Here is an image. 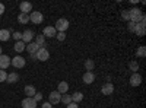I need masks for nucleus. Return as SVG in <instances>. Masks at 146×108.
Listing matches in <instances>:
<instances>
[{"label": "nucleus", "mask_w": 146, "mask_h": 108, "mask_svg": "<svg viewBox=\"0 0 146 108\" xmlns=\"http://www.w3.org/2000/svg\"><path fill=\"white\" fill-rule=\"evenodd\" d=\"M114 92V85L111 82H107V83H104L102 85V88H101V93L102 95H111Z\"/></svg>", "instance_id": "obj_9"}, {"label": "nucleus", "mask_w": 146, "mask_h": 108, "mask_svg": "<svg viewBox=\"0 0 146 108\" xmlns=\"http://www.w3.org/2000/svg\"><path fill=\"white\" fill-rule=\"evenodd\" d=\"M34 99H35L36 102H38V101H41V99H42V95H41L40 92H36V93L34 95Z\"/></svg>", "instance_id": "obj_34"}, {"label": "nucleus", "mask_w": 146, "mask_h": 108, "mask_svg": "<svg viewBox=\"0 0 146 108\" xmlns=\"http://www.w3.org/2000/svg\"><path fill=\"white\" fill-rule=\"evenodd\" d=\"M22 108H36V101L34 98H25L22 101Z\"/></svg>", "instance_id": "obj_11"}, {"label": "nucleus", "mask_w": 146, "mask_h": 108, "mask_svg": "<svg viewBox=\"0 0 146 108\" xmlns=\"http://www.w3.org/2000/svg\"><path fill=\"white\" fill-rule=\"evenodd\" d=\"M56 31L57 32H64L67 28H69V21L67 19H64V18H60V19H57V22H56Z\"/></svg>", "instance_id": "obj_3"}, {"label": "nucleus", "mask_w": 146, "mask_h": 108, "mask_svg": "<svg viewBox=\"0 0 146 108\" xmlns=\"http://www.w3.org/2000/svg\"><path fill=\"white\" fill-rule=\"evenodd\" d=\"M136 56L140 57V58H145V56H146V47H145V45H140V47H139L137 51H136Z\"/></svg>", "instance_id": "obj_27"}, {"label": "nucleus", "mask_w": 146, "mask_h": 108, "mask_svg": "<svg viewBox=\"0 0 146 108\" xmlns=\"http://www.w3.org/2000/svg\"><path fill=\"white\" fill-rule=\"evenodd\" d=\"M127 28H129V31H130V32H135V28H136V23H135V22H130Z\"/></svg>", "instance_id": "obj_33"}, {"label": "nucleus", "mask_w": 146, "mask_h": 108, "mask_svg": "<svg viewBox=\"0 0 146 108\" xmlns=\"http://www.w3.org/2000/svg\"><path fill=\"white\" fill-rule=\"evenodd\" d=\"M25 58H23L22 56H16V57H13V58H10V64L13 66V67H16V69H22L23 66H25Z\"/></svg>", "instance_id": "obj_4"}, {"label": "nucleus", "mask_w": 146, "mask_h": 108, "mask_svg": "<svg viewBox=\"0 0 146 108\" xmlns=\"http://www.w3.org/2000/svg\"><path fill=\"white\" fill-rule=\"evenodd\" d=\"M25 93H27L28 98H34V95L36 93V89H35L32 85H27V86H25Z\"/></svg>", "instance_id": "obj_21"}, {"label": "nucleus", "mask_w": 146, "mask_h": 108, "mask_svg": "<svg viewBox=\"0 0 146 108\" xmlns=\"http://www.w3.org/2000/svg\"><path fill=\"white\" fill-rule=\"evenodd\" d=\"M18 80H19V75L16 72H12V73H9L7 78H6V82H9V83H16Z\"/></svg>", "instance_id": "obj_18"}, {"label": "nucleus", "mask_w": 146, "mask_h": 108, "mask_svg": "<svg viewBox=\"0 0 146 108\" xmlns=\"http://www.w3.org/2000/svg\"><path fill=\"white\" fill-rule=\"evenodd\" d=\"M9 66H10V58H9V56L2 54V56H0V69L5 70V69H7Z\"/></svg>", "instance_id": "obj_10"}, {"label": "nucleus", "mask_w": 146, "mask_h": 108, "mask_svg": "<svg viewBox=\"0 0 146 108\" xmlns=\"http://www.w3.org/2000/svg\"><path fill=\"white\" fill-rule=\"evenodd\" d=\"M2 54H3V53H2V47H0V56H2Z\"/></svg>", "instance_id": "obj_38"}, {"label": "nucleus", "mask_w": 146, "mask_h": 108, "mask_svg": "<svg viewBox=\"0 0 146 108\" xmlns=\"http://www.w3.org/2000/svg\"><path fill=\"white\" fill-rule=\"evenodd\" d=\"M13 48L16 53H22L23 50H25V44H23L22 41H16V44L13 45Z\"/></svg>", "instance_id": "obj_26"}, {"label": "nucleus", "mask_w": 146, "mask_h": 108, "mask_svg": "<svg viewBox=\"0 0 146 108\" xmlns=\"http://www.w3.org/2000/svg\"><path fill=\"white\" fill-rule=\"evenodd\" d=\"M94 67H95V62L92 58H88L86 62H85V70H86V72H92Z\"/></svg>", "instance_id": "obj_23"}, {"label": "nucleus", "mask_w": 146, "mask_h": 108, "mask_svg": "<svg viewBox=\"0 0 146 108\" xmlns=\"http://www.w3.org/2000/svg\"><path fill=\"white\" fill-rule=\"evenodd\" d=\"M40 48H41V47H38L35 42H29V44H27V45H25V50H27V51H28L31 56H34L36 51L40 50Z\"/></svg>", "instance_id": "obj_15"}, {"label": "nucleus", "mask_w": 146, "mask_h": 108, "mask_svg": "<svg viewBox=\"0 0 146 108\" xmlns=\"http://www.w3.org/2000/svg\"><path fill=\"white\" fill-rule=\"evenodd\" d=\"M34 37H35V34H34V32H32L31 29H27L25 32L22 34V42L27 45V44L32 42V38H34Z\"/></svg>", "instance_id": "obj_8"}, {"label": "nucleus", "mask_w": 146, "mask_h": 108, "mask_svg": "<svg viewBox=\"0 0 146 108\" xmlns=\"http://www.w3.org/2000/svg\"><path fill=\"white\" fill-rule=\"evenodd\" d=\"M60 101H62V93H58L57 91L50 92V95H48V102H50L51 105H56V104H58Z\"/></svg>", "instance_id": "obj_6"}, {"label": "nucleus", "mask_w": 146, "mask_h": 108, "mask_svg": "<svg viewBox=\"0 0 146 108\" xmlns=\"http://www.w3.org/2000/svg\"><path fill=\"white\" fill-rule=\"evenodd\" d=\"M29 21L32 23H35V25H40L44 21V16H42L41 12H32V13H29Z\"/></svg>", "instance_id": "obj_5"}, {"label": "nucleus", "mask_w": 146, "mask_h": 108, "mask_svg": "<svg viewBox=\"0 0 146 108\" xmlns=\"http://www.w3.org/2000/svg\"><path fill=\"white\" fill-rule=\"evenodd\" d=\"M82 79H83V82L86 83V85H91V83H94V80H95V75L92 73V72H86Z\"/></svg>", "instance_id": "obj_16"}, {"label": "nucleus", "mask_w": 146, "mask_h": 108, "mask_svg": "<svg viewBox=\"0 0 146 108\" xmlns=\"http://www.w3.org/2000/svg\"><path fill=\"white\" fill-rule=\"evenodd\" d=\"M60 102H63L64 105H69L72 102V97H70V95H67V93H63L62 95V101H60Z\"/></svg>", "instance_id": "obj_28"}, {"label": "nucleus", "mask_w": 146, "mask_h": 108, "mask_svg": "<svg viewBox=\"0 0 146 108\" xmlns=\"http://www.w3.org/2000/svg\"><path fill=\"white\" fill-rule=\"evenodd\" d=\"M12 37H13L16 41H22V34L21 32H13V34H12Z\"/></svg>", "instance_id": "obj_32"}, {"label": "nucleus", "mask_w": 146, "mask_h": 108, "mask_svg": "<svg viewBox=\"0 0 146 108\" xmlns=\"http://www.w3.org/2000/svg\"><path fill=\"white\" fill-rule=\"evenodd\" d=\"M3 13H5V5L0 3V15H3Z\"/></svg>", "instance_id": "obj_37"}, {"label": "nucleus", "mask_w": 146, "mask_h": 108, "mask_svg": "<svg viewBox=\"0 0 146 108\" xmlns=\"http://www.w3.org/2000/svg\"><path fill=\"white\" fill-rule=\"evenodd\" d=\"M56 38H57L58 41H64V40H66V34H64V32H57V34H56Z\"/></svg>", "instance_id": "obj_29"}, {"label": "nucleus", "mask_w": 146, "mask_h": 108, "mask_svg": "<svg viewBox=\"0 0 146 108\" xmlns=\"http://www.w3.org/2000/svg\"><path fill=\"white\" fill-rule=\"evenodd\" d=\"M35 44L38 47H44L45 48V37L44 35H35Z\"/></svg>", "instance_id": "obj_22"}, {"label": "nucleus", "mask_w": 146, "mask_h": 108, "mask_svg": "<svg viewBox=\"0 0 146 108\" xmlns=\"http://www.w3.org/2000/svg\"><path fill=\"white\" fill-rule=\"evenodd\" d=\"M67 91H69V83L67 82H60L58 88H57V92L63 95V93H67Z\"/></svg>", "instance_id": "obj_17"}, {"label": "nucleus", "mask_w": 146, "mask_h": 108, "mask_svg": "<svg viewBox=\"0 0 146 108\" xmlns=\"http://www.w3.org/2000/svg\"><path fill=\"white\" fill-rule=\"evenodd\" d=\"M35 58L38 60V62H47V60L50 58V53H48V50H47V48L41 47V48L35 53Z\"/></svg>", "instance_id": "obj_2"}, {"label": "nucleus", "mask_w": 146, "mask_h": 108, "mask_svg": "<svg viewBox=\"0 0 146 108\" xmlns=\"http://www.w3.org/2000/svg\"><path fill=\"white\" fill-rule=\"evenodd\" d=\"M121 18H123L124 21H130V18H129V10H121Z\"/></svg>", "instance_id": "obj_31"}, {"label": "nucleus", "mask_w": 146, "mask_h": 108, "mask_svg": "<svg viewBox=\"0 0 146 108\" xmlns=\"http://www.w3.org/2000/svg\"><path fill=\"white\" fill-rule=\"evenodd\" d=\"M19 10H21V13L29 15V12L32 10V5H31L29 2H22V3L19 5Z\"/></svg>", "instance_id": "obj_12"}, {"label": "nucleus", "mask_w": 146, "mask_h": 108, "mask_svg": "<svg viewBox=\"0 0 146 108\" xmlns=\"http://www.w3.org/2000/svg\"><path fill=\"white\" fill-rule=\"evenodd\" d=\"M67 108H79V104H75V102H70L67 105Z\"/></svg>", "instance_id": "obj_35"}, {"label": "nucleus", "mask_w": 146, "mask_h": 108, "mask_svg": "<svg viewBox=\"0 0 146 108\" xmlns=\"http://www.w3.org/2000/svg\"><path fill=\"white\" fill-rule=\"evenodd\" d=\"M142 83V76L139 73H133L131 78H130V85L131 86H139Z\"/></svg>", "instance_id": "obj_14"}, {"label": "nucleus", "mask_w": 146, "mask_h": 108, "mask_svg": "<svg viewBox=\"0 0 146 108\" xmlns=\"http://www.w3.org/2000/svg\"><path fill=\"white\" fill-rule=\"evenodd\" d=\"M6 78H7V73L5 70H0V82H6Z\"/></svg>", "instance_id": "obj_30"}, {"label": "nucleus", "mask_w": 146, "mask_h": 108, "mask_svg": "<svg viewBox=\"0 0 146 108\" xmlns=\"http://www.w3.org/2000/svg\"><path fill=\"white\" fill-rule=\"evenodd\" d=\"M41 107H42V108H51V107H53V105H51V104H50V102H44V104H42V105H41Z\"/></svg>", "instance_id": "obj_36"}, {"label": "nucleus", "mask_w": 146, "mask_h": 108, "mask_svg": "<svg viewBox=\"0 0 146 108\" xmlns=\"http://www.w3.org/2000/svg\"><path fill=\"white\" fill-rule=\"evenodd\" d=\"M18 22L19 23H28L29 22V15H27V13H19V16H18Z\"/></svg>", "instance_id": "obj_24"}, {"label": "nucleus", "mask_w": 146, "mask_h": 108, "mask_svg": "<svg viewBox=\"0 0 146 108\" xmlns=\"http://www.w3.org/2000/svg\"><path fill=\"white\" fill-rule=\"evenodd\" d=\"M56 34H57V31H56L54 27H45V28H44V32H42L44 37H48V38L56 37Z\"/></svg>", "instance_id": "obj_13"}, {"label": "nucleus", "mask_w": 146, "mask_h": 108, "mask_svg": "<svg viewBox=\"0 0 146 108\" xmlns=\"http://www.w3.org/2000/svg\"><path fill=\"white\" fill-rule=\"evenodd\" d=\"M70 97H72V102H75V104H79L82 99H83V93L82 92H75V93H73V95H70Z\"/></svg>", "instance_id": "obj_20"}, {"label": "nucleus", "mask_w": 146, "mask_h": 108, "mask_svg": "<svg viewBox=\"0 0 146 108\" xmlns=\"http://www.w3.org/2000/svg\"><path fill=\"white\" fill-rule=\"evenodd\" d=\"M129 18H130V22H135V23L146 21V16L143 15V12L140 9H137V7H131L129 10Z\"/></svg>", "instance_id": "obj_1"}, {"label": "nucleus", "mask_w": 146, "mask_h": 108, "mask_svg": "<svg viewBox=\"0 0 146 108\" xmlns=\"http://www.w3.org/2000/svg\"><path fill=\"white\" fill-rule=\"evenodd\" d=\"M12 34L9 29H0V41H9Z\"/></svg>", "instance_id": "obj_19"}, {"label": "nucleus", "mask_w": 146, "mask_h": 108, "mask_svg": "<svg viewBox=\"0 0 146 108\" xmlns=\"http://www.w3.org/2000/svg\"><path fill=\"white\" fill-rule=\"evenodd\" d=\"M129 69L133 72V73H137V70H139V63L136 62V60H131V62L129 63Z\"/></svg>", "instance_id": "obj_25"}, {"label": "nucleus", "mask_w": 146, "mask_h": 108, "mask_svg": "<svg viewBox=\"0 0 146 108\" xmlns=\"http://www.w3.org/2000/svg\"><path fill=\"white\" fill-rule=\"evenodd\" d=\"M145 22H146V21H142V22L136 23L135 34L137 35V37H145V34H146V27H145Z\"/></svg>", "instance_id": "obj_7"}]
</instances>
